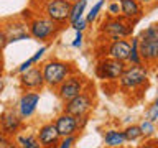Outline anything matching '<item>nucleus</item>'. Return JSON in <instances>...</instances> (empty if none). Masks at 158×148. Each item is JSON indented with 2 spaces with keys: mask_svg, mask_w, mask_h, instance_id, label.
Here are the masks:
<instances>
[{
  "mask_svg": "<svg viewBox=\"0 0 158 148\" xmlns=\"http://www.w3.org/2000/svg\"><path fill=\"white\" fill-rule=\"evenodd\" d=\"M20 17H22L25 20V23H27L30 36L33 39H36V41H40V43L53 41L64 28V25H59L56 22H53V20H49L48 17L35 12L31 8L23 10Z\"/></svg>",
  "mask_w": 158,
  "mask_h": 148,
  "instance_id": "obj_1",
  "label": "nucleus"
},
{
  "mask_svg": "<svg viewBox=\"0 0 158 148\" xmlns=\"http://www.w3.org/2000/svg\"><path fill=\"white\" fill-rule=\"evenodd\" d=\"M41 72H43V79H44V86H48L49 89H56L71 74L77 72V69L74 68L73 63L53 58L41 64Z\"/></svg>",
  "mask_w": 158,
  "mask_h": 148,
  "instance_id": "obj_2",
  "label": "nucleus"
},
{
  "mask_svg": "<svg viewBox=\"0 0 158 148\" xmlns=\"http://www.w3.org/2000/svg\"><path fill=\"white\" fill-rule=\"evenodd\" d=\"M30 8L59 25H66L71 13V3L66 0H31Z\"/></svg>",
  "mask_w": 158,
  "mask_h": 148,
  "instance_id": "obj_3",
  "label": "nucleus"
},
{
  "mask_svg": "<svg viewBox=\"0 0 158 148\" xmlns=\"http://www.w3.org/2000/svg\"><path fill=\"white\" fill-rule=\"evenodd\" d=\"M138 53L142 63L148 66L158 64V23L150 25L138 36Z\"/></svg>",
  "mask_w": 158,
  "mask_h": 148,
  "instance_id": "obj_4",
  "label": "nucleus"
},
{
  "mask_svg": "<svg viewBox=\"0 0 158 148\" xmlns=\"http://www.w3.org/2000/svg\"><path fill=\"white\" fill-rule=\"evenodd\" d=\"M102 41H112L118 38H130L133 33V23L127 22L123 17H107L99 28Z\"/></svg>",
  "mask_w": 158,
  "mask_h": 148,
  "instance_id": "obj_5",
  "label": "nucleus"
},
{
  "mask_svg": "<svg viewBox=\"0 0 158 148\" xmlns=\"http://www.w3.org/2000/svg\"><path fill=\"white\" fill-rule=\"evenodd\" d=\"M147 81H148L147 68H143L142 64H130V66L125 68L122 76L118 77V86H120L122 91L132 92L147 86Z\"/></svg>",
  "mask_w": 158,
  "mask_h": 148,
  "instance_id": "obj_6",
  "label": "nucleus"
},
{
  "mask_svg": "<svg viewBox=\"0 0 158 148\" xmlns=\"http://www.w3.org/2000/svg\"><path fill=\"white\" fill-rule=\"evenodd\" d=\"M94 105V86H91V82L87 84V87L84 89L81 94H77L76 97H73L71 101L64 102V110L66 113H71L74 117H84L89 115L91 109Z\"/></svg>",
  "mask_w": 158,
  "mask_h": 148,
  "instance_id": "obj_7",
  "label": "nucleus"
},
{
  "mask_svg": "<svg viewBox=\"0 0 158 148\" xmlns=\"http://www.w3.org/2000/svg\"><path fill=\"white\" fill-rule=\"evenodd\" d=\"M87 84H89V81L82 76V74L74 72L66 79V81H63L56 87V96L61 99L63 102H68V101H71L73 97H76L77 94H81L84 89L87 87Z\"/></svg>",
  "mask_w": 158,
  "mask_h": 148,
  "instance_id": "obj_8",
  "label": "nucleus"
},
{
  "mask_svg": "<svg viewBox=\"0 0 158 148\" xmlns=\"http://www.w3.org/2000/svg\"><path fill=\"white\" fill-rule=\"evenodd\" d=\"M127 63L117 61L112 58H99L96 64V76L102 81H118L122 72L125 71Z\"/></svg>",
  "mask_w": 158,
  "mask_h": 148,
  "instance_id": "obj_9",
  "label": "nucleus"
},
{
  "mask_svg": "<svg viewBox=\"0 0 158 148\" xmlns=\"http://www.w3.org/2000/svg\"><path fill=\"white\" fill-rule=\"evenodd\" d=\"M0 27L3 28L5 35H7V39L8 43H17V41H22V39H30L28 33V27L25 23V20L22 17H10V18H5Z\"/></svg>",
  "mask_w": 158,
  "mask_h": 148,
  "instance_id": "obj_10",
  "label": "nucleus"
},
{
  "mask_svg": "<svg viewBox=\"0 0 158 148\" xmlns=\"http://www.w3.org/2000/svg\"><path fill=\"white\" fill-rule=\"evenodd\" d=\"M102 58H112L117 61H123L127 63L128 54H130V41L127 38H118V39H112V41H104L102 44Z\"/></svg>",
  "mask_w": 158,
  "mask_h": 148,
  "instance_id": "obj_11",
  "label": "nucleus"
},
{
  "mask_svg": "<svg viewBox=\"0 0 158 148\" xmlns=\"http://www.w3.org/2000/svg\"><path fill=\"white\" fill-rule=\"evenodd\" d=\"M20 86L25 91H36L40 92L44 87V79H43V72H41V66H31L27 69L25 72H22L20 76Z\"/></svg>",
  "mask_w": 158,
  "mask_h": 148,
  "instance_id": "obj_12",
  "label": "nucleus"
},
{
  "mask_svg": "<svg viewBox=\"0 0 158 148\" xmlns=\"http://www.w3.org/2000/svg\"><path fill=\"white\" fill-rule=\"evenodd\" d=\"M0 128L7 137H13L23 128V118L13 109H8L0 115Z\"/></svg>",
  "mask_w": 158,
  "mask_h": 148,
  "instance_id": "obj_13",
  "label": "nucleus"
},
{
  "mask_svg": "<svg viewBox=\"0 0 158 148\" xmlns=\"http://www.w3.org/2000/svg\"><path fill=\"white\" fill-rule=\"evenodd\" d=\"M54 127L59 133V137H69V135H76L79 132V125H77V117L71 115V113H59V115L54 118Z\"/></svg>",
  "mask_w": 158,
  "mask_h": 148,
  "instance_id": "obj_14",
  "label": "nucleus"
},
{
  "mask_svg": "<svg viewBox=\"0 0 158 148\" xmlns=\"http://www.w3.org/2000/svg\"><path fill=\"white\" fill-rule=\"evenodd\" d=\"M40 104V92L36 91H25L18 101V113L22 118H30L35 113Z\"/></svg>",
  "mask_w": 158,
  "mask_h": 148,
  "instance_id": "obj_15",
  "label": "nucleus"
},
{
  "mask_svg": "<svg viewBox=\"0 0 158 148\" xmlns=\"http://www.w3.org/2000/svg\"><path fill=\"white\" fill-rule=\"evenodd\" d=\"M120 5V17H123L127 22L135 25L143 17V7L138 0H117Z\"/></svg>",
  "mask_w": 158,
  "mask_h": 148,
  "instance_id": "obj_16",
  "label": "nucleus"
},
{
  "mask_svg": "<svg viewBox=\"0 0 158 148\" xmlns=\"http://www.w3.org/2000/svg\"><path fill=\"white\" fill-rule=\"evenodd\" d=\"M36 137H38L40 143H41V148H58V143L61 140V137H59L53 122L44 123V125L40 127Z\"/></svg>",
  "mask_w": 158,
  "mask_h": 148,
  "instance_id": "obj_17",
  "label": "nucleus"
},
{
  "mask_svg": "<svg viewBox=\"0 0 158 148\" xmlns=\"http://www.w3.org/2000/svg\"><path fill=\"white\" fill-rule=\"evenodd\" d=\"M86 5H87V0H77V2L71 3V13H69V20H68L69 27L82 18L84 12H86Z\"/></svg>",
  "mask_w": 158,
  "mask_h": 148,
  "instance_id": "obj_18",
  "label": "nucleus"
},
{
  "mask_svg": "<svg viewBox=\"0 0 158 148\" xmlns=\"http://www.w3.org/2000/svg\"><path fill=\"white\" fill-rule=\"evenodd\" d=\"M104 142H106L109 148H118L125 142V135H123V132H118V130H109L104 135Z\"/></svg>",
  "mask_w": 158,
  "mask_h": 148,
  "instance_id": "obj_19",
  "label": "nucleus"
},
{
  "mask_svg": "<svg viewBox=\"0 0 158 148\" xmlns=\"http://www.w3.org/2000/svg\"><path fill=\"white\" fill-rule=\"evenodd\" d=\"M46 49H48V46H46V44H44V46H41V48H40L36 53L33 54V56H30V58L27 59V61H23L22 64H20V66L17 68V72H20V74H22V72H25V71H27V69H30L31 66H36V64H38V61H40V59H41V58L44 56V53H46Z\"/></svg>",
  "mask_w": 158,
  "mask_h": 148,
  "instance_id": "obj_20",
  "label": "nucleus"
},
{
  "mask_svg": "<svg viewBox=\"0 0 158 148\" xmlns=\"http://www.w3.org/2000/svg\"><path fill=\"white\" fill-rule=\"evenodd\" d=\"M17 145H18V148H41V143H40L38 137L31 135V133L18 135L17 137Z\"/></svg>",
  "mask_w": 158,
  "mask_h": 148,
  "instance_id": "obj_21",
  "label": "nucleus"
},
{
  "mask_svg": "<svg viewBox=\"0 0 158 148\" xmlns=\"http://www.w3.org/2000/svg\"><path fill=\"white\" fill-rule=\"evenodd\" d=\"M127 63H130V64H143L142 58H140V53H138V36H133L132 41H130V54H128Z\"/></svg>",
  "mask_w": 158,
  "mask_h": 148,
  "instance_id": "obj_22",
  "label": "nucleus"
},
{
  "mask_svg": "<svg viewBox=\"0 0 158 148\" xmlns=\"http://www.w3.org/2000/svg\"><path fill=\"white\" fill-rule=\"evenodd\" d=\"M106 5V0H99L97 3H94L92 5V8L89 10V13L86 15V22L91 25V23H94L97 20V17H99V13H101V10H102V7Z\"/></svg>",
  "mask_w": 158,
  "mask_h": 148,
  "instance_id": "obj_23",
  "label": "nucleus"
},
{
  "mask_svg": "<svg viewBox=\"0 0 158 148\" xmlns=\"http://www.w3.org/2000/svg\"><path fill=\"white\" fill-rule=\"evenodd\" d=\"M123 135H125V140L127 142H135L142 137V132H140V127L138 125H130L123 130Z\"/></svg>",
  "mask_w": 158,
  "mask_h": 148,
  "instance_id": "obj_24",
  "label": "nucleus"
},
{
  "mask_svg": "<svg viewBox=\"0 0 158 148\" xmlns=\"http://www.w3.org/2000/svg\"><path fill=\"white\" fill-rule=\"evenodd\" d=\"M145 118L150 120V122H153V123L158 122V99L152 104V105H148L147 112H145Z\"/></svg>",
  "mask_w": 158,
  "mask_h": 148,
  "instance_id": "obj_25",
  "label": "nucleus"
},
{
  "mask_svg": "<svg viewBox=\"0 0 158 148\" xmlns=\"http://www.w3.org/2000/svg\"><path fill=\"white\" fill-rule=\"evenodd\" d=\"M140 132H142V137H152L153 133H155V125H153V122H150V120H143L140 125Z\"/></svg>",
  "mask_w": 158,
  "mask_h": 148,
  "instance_id": "obj_26",
  "label": "nucleus"
},
{
  "mask_svg": "<svg viewBox=\"0 0 158 148\" xmlns=\"http://www.w3.org/2000/svg\"><path fill=\"white\" fill-rule=\"evenodd\" d=\"M107 17H120V5L117 0H110L107 5Z\"/></svg>",
  "mask_w": 158,
  "mask_h": 148,
  "instance_id": "obj_27",
  "label": "nucleus"
},
{
  "mask_svg": "<svg viewBox=\"0 0 158 148\" xmlns=\"http://www.w3.org/2000/svg\"><path fill=\"white\" fill-rule=\"evenodd\" d=\"M74 142H76V135H69V137H63L58 143V148H73Z\"/></svg>",
  "mask_w": 158,
  "mask_h": 148,
  "instance_id": "obj_28",
  "label": "nucleus"
},
{
  "mask_svg": "<svg viewBox=\"0 0 158 148\" xmlns=\"http://www.w3.org/2000/svg\"><path fill=\"white\" fill-rule=\"evenodd\" d=\"M87 25H89V23L86 22V18H81V20H77L76 23H73L71 28H74L76 31H84V30L87 28Z\"/></svg>",
  "mask_w": 158,
  "mask_h": 148,
  "instance_id": "obj_29",
  "label": "nucleus"
},
{
  "mask_svg": "<svg viewBox=\"0 0 158 148\" xmlns=\"http://www.w3.org/2000/svg\"><path fill=\"white\" fill-rule=\"evenodd\" d=\"M84 43V33L82 31H76V36L73 39V46L74 48H81Z\"/></svg>",
  "mask_w": 158,
  "mask_h": 148,
  "instance_id": "obj_30",
  "label": "nucleus"
},
{
  "mask_svg": "<svg viewBox=\"0 0 158 148\" xmlns=\"http://www.w3.org/2000/svg\"><path fill=\"white\" fill-rule=\"evenodd\" d=\"M8 44V39H7V35H5V31H3V28L0 27V53L5 49V46Z\"/></svg>",
  "mask_w": 158,
  "mask_h": 148,
  "instance_id": "obj_31",
  "label": "nucleus"
},
{
  "mask_svg": "<svg viewBox=\"0 0 158 148\" xmlns=\"http://www.w3.org/2000/svg\"><path fill=\"white\" fill-rule=\"evenodd\" d=\"M138 2H140L142 7H152V5H155L158 0H138Z\"/></svg>",
  "mask_w": 158,
  "mask_h": 148,
  "instance_id": "obj_32",
  "label": "nucleus"
},
{
  "mask_svg": "<svg viewBox=\"0 0 158 148\" xmlns=\"http://www.w3.org/2000/svg\"><path fill=\"white\" fill-rule=\"evenodd\" d=\"M138 148H158V142H147L145 145H142V146H138Z\"/></svg>",
  "mask_w": 158,
  "mask_h": 148,
  "instance_id": "obj_33",
  "label": "nucleus"
},
{
  "mask_svg": "<svg viewBox=\"0 0 158 148\" xmlns=\"http://www.w3.org/2000/svg\"><path fill=\"white\" fill-rule=\"evenodd\" d=\"M3 74V58H2V53H0V77Z\"/></svg>",
  "mask_w": 158,
  "mask_h": 148,
  "instance_id": "obj_34",
  "label": "nucleus"
},
{
  "mask_svg": "<svg viewBox=\"0 0 158 148\" xmlns=\"http://www.w3.org/2000/svg\"><path fill=\"white\" fill-rule=\"evenodd\" d=\"M5 137V133H3V130H2V128H0V138H3Z\"/></svg>",
  "mask_w": 158,
  "mask_h": 148,
  "instance_id": "obj_35",
  "label": "nucleus"
},
{
  "mask_svg": "<svg viewBox=\"0 0 158 148\" xmlns=\"http://www.w3.org/2000/svg\"><path fill=\"white\" fill-rule=\"evenodd\" d=\"M66 2H69V3H74V2H77V0H66Z\"/></svg>",
  "mask_w": 158,
  "mask_h": 148,
  "instance_id": "obj_36",
  "label": "nucleus"
}]
</instances>
